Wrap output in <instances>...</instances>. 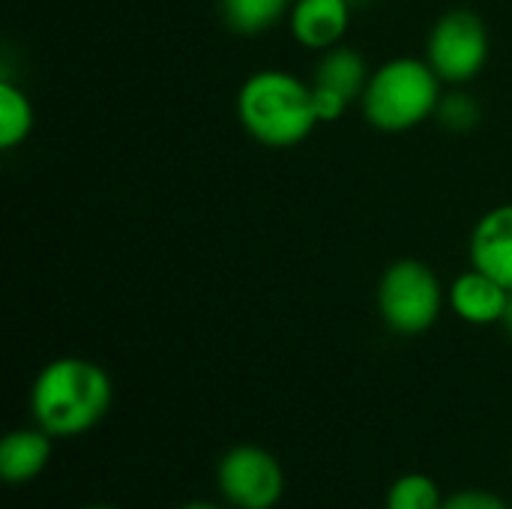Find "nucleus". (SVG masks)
I'll use <instances>...</instances> for the list:
<instances>
[{
	"label": "nucleus",
	"instance_id": "9b49d317",
	"mask_svg": "<svg viewBox=\"0 0 512 509\" xmlns=\"http://www.w3.org/2000/svg\"><path fill=\"white\" fill-rule=\"evenodd\" d=\"M51 462V435L39 426L15 429L0 441V477L12 486L36 480Z\"/></svg>",
	"mask_w": 512,
	"mask_h": 509
},
{
	"label": "nucleus",
	"instance_id": "7ed1b4c3",
	"mask_svg": "<svg viewBox=\"0 0 512 509\" xmlns=\"http://www.w3.org/2000/svg\"><path fill=\"white\" fill-rule=\"evenodd\" d=\"M441 96L444 81L426 57H390L369 72L360 111L375 132L402 135L435 120Z\"/></svg>",
	"mask_w": 512,
	"mask_h": 509
},
{
	"label": "nucleus",
	"instance_id": "0eeeda50",
	"mask_svg": "<svg viewBox=\"0 0 512 509\" xmlns=\"http://www.w3.org/2000/svg\"><path fill=\"white\" fill-rule=\"evenodd\" d=\"M369 72L372 69L360 57V51L348 48L345 42L318 54L309 84H312V96H315L321 123L339 120L354 102H360Z\"/></svg>",
	"mask_w": 512,
	"mask_h": 509
},
{
	"label": "nucleus",
	"instance_id": "20e7f679",
	"mask_svg": "<svg viewBox=\"0 0 512 509\" xmlns=\"http://www.w3.org/2000/svg\"><path fill=\"white\" fill-rule=\"evenodd\" d=\"M375 303L387 330L396 336H423L438 324L447 306V288L426 261L399 258L381 273Z\"/></svg>",
	"mask_w": 512,
	"mask_h": 509
},
{
	"label": "nucleus",
	"instance_id": "39448f33",
	"mask_svg": "<svg viewBox=\"0 0 512 509\" xmlns=\"http://www.w3.org/2000/svg\"><path fill=\"white\" fill-rule=\"evenodd\" d=\"M492 54L486 21L465 6L447 9L426 36V63L444 87H468L480 78Z\"/></svg>",
	"mask_w": 512,
	"mask_h": 509
},
{
	"label": "nucleus",
	"instance_id": "423d86ee",
	"mask_svg": "<svg viewBox=\"0 0 512 509\" xmlns=\"http://www.w3.org/2000/svg\"><path fill=\"white\" fill-rule=\"evenodd\" d=\"M216 483L234 509H273L285 495V471L279 459L258 444L231 447L219 459Z\"/></svg>",
	"mask_w": 512,
	"mask_h": 509
},
{
	"label": "nucleus",
	"instance_id": "6ab92c4d",
	"mask_svg": "<svg viewBox=\"0 0 512 509\" xmlns=\"http://www.w3.org/2000/svg\"><path fill=\"white\" fill-rule=\"evenodd\" d=\"M87 509H117V507H105V504H96V507H87Z\"/></svg>",
	"mask_w": 512,
	"mask_h": 509
},
{
	"label": "nucleus",
	"instance_id": "4468645a",
	"mask_svg": "<svg viewBox=\"0 0 512 509\" xmlns=\"http://www.w3.org/2000/svg\"><path fill=\"white\" fill-rule=\"evenodd\" d=\"M384 509H444V495L438 483L426 474H402L387 498Z\"/></svg>",
	"mask_w": 512,
	"mask_h": 509
},
{
	"label": "nucleus",
	"instance_id": "ddd939ff",
	"mask_svg": "<svg viewBox=\"0 0 512 509\" xmlns=\"http://www.w3.org/2000/svg\"><path fill=\"white\" fill-rule=\"evenodd\" d=\"M291 0H219L225 24L240 36H261L288 15Z\"/></svg>",
	"mask_w": 512,
	"mask_h": 509
},
{
	"label": "nucleus",
	"instance_id": "f03ea898",
	"mask_svg": "<svg viewBox=\"0 0 512 509\" xmlns=\"http://www.w3.org/2000/svg\"><path fill=\"white\" fill-rule=\"evenodd\" d=\"M237 120L252 141L270 150H291L321 126L312 84L276 66L252 72L240 84Z\"/></svg>",
	"mask_w": 512,
	"mask_h": 509
},
{
	"label": "nucleus",
	"instance_id": "2eb2a0df",
	"mask_svg": "<svg viewBox=\"0 0 512 509\" xmlns=\"http://www.w3.org/2000/svg\"><path fill=\"white\" fill-rule=\"evenodd\" d=\"M480 117H483V111H480L477 99H474L465 87H450V90H444L441 105H438V111H435L438 126L447 129V132H459V135L477 129Z\"/></svg>",
	"mask_w": 512,
	"mask_h": 509
},
{
	"label": "nucleus",
	"instance_id": "9d476101",
	"mask_svg": "<svg viewBox=\"0 0 512 509\" xmlns=\"http://www.w3.org/2000/svg\"><path fill=\"white\" fill-rule=\"evenodd\" d=\"M468 261L512 291V201L477 219L468 240Z\"/></svg>",
	"mask_w": 512,
	"mask_h": 509
},
{
	"label": "nucleus",
	"instance_id": "dca6fc26",
	"mask_svg": "<svg viewBox=\"0 0 512 509\" xmlns=\"http://www.w3.org/2000/svg\"><path fill=\"white\" fill-rule=\"evenodd\" d=\"M444 509H512L501 495L489 489H462L444 498Z\"/></svg>",
	"mask_w": 512,
	"mask_h": 509
},
{
	"label": "nucleus",
	"instance_id": "f257e3e1",
	"mask_svg": "<svg viewBox=\"0 0 512 509\" xmlns=\"http://www.w3.org/2000/svg\"><path fill=\"white\" fill-rule=\"evenodd\" d=\"M114 399L108 372L84 357L45 363L30 387V414L51 438H78L96 429Z\"/></svg>",
	"mask_w": 512,
	"mask_h": 509
},
{
	"label": "nucleus",
	"instance_id": "1a4fd4ad",
	"mask_svg": "<svg viewBox=\"0 0 512 509\" xmlns=\"http://www.w3.org/2000/svg\"><path fill=\"white\" fill-rule=\"evenodd\" d=\"M507 303H510V291L477 267H468L465 273H459L447 288V306L453 309L459 321L471 327L501 324Z\"/></svg>",
	"mask_w": 512,
	"mask_h": 509
},
{
	"label": "nucleus",
	"instance_id": "a211bd4d",
	"mask_svg": "<svg viewBox=\"0 0 512 509\" xmlns=\"http://www.w3.org/2000/svg\"><path fill=\"white\" fill-rule=\"evenodd\" d=\"M180 509H222V507H216V504H204V501H195V504H186V507H180Z\"/></svg>",
	"mask_w": 512,
	"mask_h": 509
},
{
	"label": "nucleus",
	"instance_id": "f8f14e48",
	"mask_svg": "<svg viewBox=\"0 0 512 509\" xmlns=\"http://www.w3.org/2000/svg\"><path fill=\"white\" fill-rule=\"evenodd\" d=\"M33 123H36V111H33L27 90L15 78L3 75L0 78V147L3 150L21 147L30 138Z\"/></svg>",
	"mask_w": 512,
	"mask_h": 509
},
{
	"label": "nucleus",
	"instance_id": "aec40b11",
	"mask_svg": "<svg viewBox=\"0 0 512 509\" xmlns=\"http://www.w3.org/2000/svg\"><path fill=\"white\" fill-rule=\"evenodd\" d=\"M351 3H366V0H351Z\"/></svg>",
	"mask_w": 512,
	"mask_h": 509
},
{
	"label": "nucleus",
	"instance_id": "6e6552de",
	"mask_svg": "<svg viewBox=\"0 0 512 509\" xmlns=\"http://www.w3.org/2000/svg\"><path fill=\"white\" fill-rule=\"evenodd\" d=\"M351 6V0H291L285 21L300 48L321 54L342 45L351 27Z\"/></svg>",
	"mask_w": 512,
	"mask_h": 509
},
{
	"label": "nucleus",
	"instance_id": "f3484780",
	"mask_svg": "<svg viewBox=\"0 0 512 509\" xmlns=\"http://www.w3.org/2000/svg\"><path fill=\"white\" fill-rule=\"evenodd\" d=\"M501 324H504V330L512 336V291H510V303H507V312H504V321H501Z\"/></svg>",
	"mask_w": 512,
	"mask_h": 509
}]
</instances>
